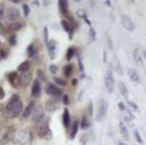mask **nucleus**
<instances>
[{
  "mask_svg": "<svg viewBox=\"0 0 146 145\" xmlns=\"http://www.w3.org/2000/svg\"><path fill=\"white\" fill-rule=\"evenodd\" d=\"M119 90L122 96L125 99H128V88H126V86L124 84V82H119Z\"/></svg>",
  "mask_w": 146,
  "mask_h": 145,
  "instance_id": "25",
  "label": "nucleus"
},
{
  "mask_svg": "<svg viewBox=\"0 0 146 145\" xmlns=\"http://www.w3.org/2000/svg\"><path fill=\"white\" fill-rule=\"evenodd\" d=\"M7 55H8V50L7 49H0V61L1 59H4V58H7Z\"/></svg>",
  "mask_w": 146,
  "mask_h": 145,
  "instance_id": "34",
  "label": "nucleus"
},
{
  "mask_svg": "<svg viewBox=\"0 0 146 145\" xmlns=\"http://www.w3.org/2000/svg\"><path fill=\"white\" fill-rule=\"evenodd\" d=\"M32 79H33V74H32L31 70L25 71V73H21L20 74V82H21V86H28V84L32 82Z\"/></svg>",
  "mask_w": 146,
  "mask_h": 145,
  "instance_id": "10",
  "label": "nucleus"
},
{
  "mask_svg": "<svg viewBox=\"0 0 146 145\" xmlns=\"http://www.w3.org/2000/svg\"><path fill=\"white\" fill-rule=\"evenodd\" d=\"M4 96H5V92H4L3 87H0V100H1V99H4Z\"/></svg>",
  "mask_w": 146,
  "mask_h": 145,
  "instance_id": "42",
  "label": "nucleus"
},
{
  "mask_svg": "<svg viewBox=\"0 0 146 145\" xmlns=\"http://www.w3.org/2000/svg\"><path fill=\"white\" fill-rule=\"evenodd\" d=\"M71 83H72V86H76V83H78V81H76V79H72V82H71Z\"/></svg>",
  "mask_w": 146,
  "mask_h": 145,
  "instance_id": "46",
  "label": "nucleus"
},
{
  "mask_svg": "<svg viewBox=\"0 0 146 145\" xmlns=\"http://www.w3.org/2000/svg\"><path fill=\"white\" fill-rule=\"evenodd\" d=\"M62 120H63V127L67 128L68 125H70V112H68V110H65V111H63Z\"/></svg>",
  "mask_w": 146,
  "mask_h": 145,
  "instance_id": "22",
  "label": "nucleus"
},
{
  "mask_svg": "<svg viewBox=\"0 0 146 145\" xmlns=\"http://www.w3.org/2000/svg\"><path fill=\"white\" fill-rule=\"evenodd\" d=\"M95 37H96V33H95V31H94V28H90V40L94 41Z\"/></svg>",
  "mask_w": 146,
  "mask_h": 145,
  "instance_id": "36",
  "label": "nucleus"
},
{
  "mask_svg": "<svg viewBox=\"0 0 146 145\" xmlns=\"http://www.w3.org/2000/svg\"><path fill=\"white\" fill-rule=\"evenodd\" d=\"M48 50H49V55L51 59L55 58V51H57V42L54 40H49L48 42Z\"/></svg>",
  "mask_w": 146,
  "mask_h": 145,
  "instance_id": "13",
  "label": "nucleus"
},
{
  "mask_svg": "<svg viewBox=\"0 0 146 145\" xmlns=\"http://www.w3.org/2000/svg\"><path fill=\"white\" fill-rule=\"evenodd\" d=\"M57 70H58V67L55 66V65H50V71L53 73V74H55V73H57Z\"/></svg>",
  "mask_w": 146,
  "mask_h": 145,
  "instance_id": "39",
  "label": "nucleus"
},
{
  "mask_svg": "<svg viewBox=\"0 0 146 145\" xmlns=\"http://www.w3.org/2000/svg\"><path fill=\"white\" fill-rule=\"evenodd\" d=\"M37 132H38V136H40L41 138L50 140L51 136H53V133H51L50 128H49V119H45L44 122H40V123H38Z\"/></svg>",
  "mask_w": 146,
  "mask_h": 145,
  "instance_id": "2",
  "label": "nucleus"
},
{
  "mask_svg": "<svg viewBox=\"0 0 146 145\" xmlns=\"http://www.w3.org/2000/svg\"><path fill=\"white\" fill-rule=\"evenodd\" d=\"M5 16H7V19L9 21L15 23V21L20 17V11H19V8H16V7H8L7 12H5Z\"/></svg>",
  "mask_w": 146,
  "mask_h": 145,
  "instance_id": "7",
  "label": "nucleus"
},
{
  "mask_svg": "<svg viewBox=\"0 0 146 145\" xmlns=\"http://www.w3.org/2000/svg\"><path fill=\"white\" fill-rule=\"evenodd\" d=\"M31 116H32V122L36 123V124H38V123L44 119V110H42L41 107H37L33 112H32Z\"/></svg>",
  "mask_w": 146,
  "mask_h": 145,
  "instance_id": "11",
  "label": "nucleus"
},
{
  "mask_svg": "<svg viewBox=\"0 0 146 145\" xmlns=\"http://www.w3.org/2000/svg\"><path fill=\"white\" fill-rule=\"evenodd\" d=\"M21 28H23V24H20V23H12V24H9L8 29H9L11 32H17V31H20Z\"/></svg>",
  "mask_w": 146,
  "mask_h": 145,
  "instance_id": "28",
  "label": "nucleus"
},
{
  "mask_svg": "<svg viewBox=\"0 0 146 145\" xmlns=\"http://www.w3.org/2000/svg\"><path fill=\"white\" fill-rule=\"evenodd\" d=\"M117 145H125V144H124L122 141H117Z\"/></svg>",
  "mask_w": 146,
  "mask_h": 145,
  "instance_id": "48",
  "label": "nucleus"
},
{
  "mask_svg": "<svg viewBox=\"0 0 146 145\" xmlns=\"http://www.w3.org/2000/svg\"><path fill=\"white\" fill-rule=\"evenodd\" d=\"M36 53H37V50H36L34 44H31L28 46V55H29V57H33V55H36Z\"/></svg>",
  "mask_w": 146,
  "mask_h": 145,
  "instance_id": "31",
  "label": "nucleus"
},
{
  "mask_svg": "<svg viewBox=\"0 0 146 145\" xmlns=\"http://www.w3.org/2000/svg\"><path fill=\"white\" fill-rule=\"evenodd\" d=\"M90 125H91V123H90L88 118H87V116H83V119H82V122H80V128L87 129V128H90Z\"/></svg>",
  "mask_w": 146,
  "mask_h": 145,
  "instance_id": "29",
  "label": "nucleus"
},
{
  "mask_svg": "<svg viewBox=\"0 0 146 145\" xmlns=\"http://www.w3.org/2000/svg\"><path fill=\"white\" fill-rule=\"evenodd\" d=\"M107 110H108V103H107V100L102 99V100H100V103H99L98 115H96V120H98V122H102V120H103V118H104V116H106V114H107Z\"/></svg>",
  "mask_w": 146,
  "mask_h": 145,
  "instance_id": "6",
  "label": "nucleus"
},
{
  "mask_svg": "<svg viewBox=\"0 0 146 145\" xmlns=\"http://www.w3.org/2000/svg\"><path fill=\"white\" fill-rule=\"evenodd\" d=\"M13 135H15L13 127H3V128H0V144L8 142Z\"/></svg>",
  "mask_w": 146,
  "mask_h": 145,
  "instance_id": "4",
  "label": "nucleus"
},
{
  "mask_svg": "<svg viewBox=\"0 0 146 145\" xmlns=\"http://www.w3.org/2000/svg\"><path fill=\"white\" fill-rule=\"evenodd\" d=\"M62 98H63V104H66V106H67L68 103H70V100H68V96H67V95H63Z\"/></svg>",
  "mask_w": 146,
  "mask_h": 145,
  "instance_id": "41",
  "label": "nucleus"
},
{
  "mask_svg": "<svg viewBox=\"0 0 146 145\" xmlns=\"http://www.w3.org/2000/svg\"><path fill=\"white\" fill-rule=\"evenodd\" d=\"M0 33H4V28H3V25L0 24Z\"/></svg>",
  "mask_w": 146,
  "mask_h": 145,
  "instance_id": "47",
  "label": "nucleus"
},
{
  "mask_svg": "<svg viewBox=\"0 0 146 145\" xmlns=\"http://www.w3.org/2000/svg\"><path fill=\"white\" fill-rule=\"evenodd\" d=\"M121 23H122V27L125 28L126 31H129V32H133L134 31V24H133V21L130 20L128 16H122V19H121Z\"/></svg>",
  "mask_w": 146,
  "mask_h": 145,
  "instance_id": "12",
  "label": "nucleus"
},
{
  "mask_svg": "<svg viewBox=\"0 0 146 145\" xmlns=\"http://www.w3.org/2000/svg\"><path fill=\"white\" fill-rule=\"evenodd\" d=\"M119 108L121 110V111H125V110H126V107H125V104H124V103H119Z\"/></svg>",
  "mask_w": 146,
  "mask_h": 145,
  "instance_id": "44",
  "label": "nucleus"
},
{
  "mask_svg": "<svg viewBox=\"0 0 146 145\" xmlns=\"http://www.w3.org/2000/svg\"><path fill=\"white\" fill-rule=\"evenodd\" d=\"M133 58H134V61L139 65V66H142V58H141V54H139V50L138 49H134L133 50Z\"/></svg>",
  "mask_w": 146,
  "mask_h": 145,
  "instance_id": "24",
  "label": "nucleus"
},
{
  "mask_svg": "<svg viewBox=\"0 0 146 145\" xmlns=\"http://www.w3.org/2000/svg\"><path fill=\"white\" fill-rule=\"evenodd\" d=\"M0 45H1V42H0Z\"/></svg>",
  "mask_w": 146,
  "mask_h": 145,
  "instance_id": "50",
  "label": "nucleus"
},
{
  "mask_svg": "<svg viewBox=\"0 0 146 145\" xmlns=\"http://www.w3.org/2000/svg\"><path fill=\"white\" fill-rule=\"evenodd\" d=\"M61 25L63 27V29H65V31L68 33V38L71 40V38H72V34H74V28H72V25L68 23L67 20H62L61 21Z\"/></svg>",
  "mask_w": 146,
  "mask_h": 145,
  "instance_id": "15",
  "label": "nucleus"
},
{
  "mask_svg": "<svg viewBox=\"0 0 146 145\" xmlns=\"http://www.w3.org/2000/svg\"><path fill=\"white\" fill-rule=\"evenodd\" d=\"M44 37H45L46 44H48V42H49V38H48V28H45V29H44Z\"/></svg>",
  "mask_w": 146,
  "mask_h": 145,
  "instance_id": "40",
  "label": "nucleus"
},
{
  "mask_svg": "<svg viewBox=\"0 0 146 145\" xmlns=\"http://www.w3.org/2000/svg\"><path fill=\"white\" fill-rule=\"evenodd\" d=\"M120 133L124 137V140H126V141L129 140V132H128V128L125 127L124 123H120Z\"/></svg>",
  "mask_w": 146,
  "mask_h": 145,
  "instance_id": "19",
  "label": "nucleus"
},
{
  "mask_svg": "<svg viewBox=\"0 0 146 145\" xmlns=\"http://www.w3.org/2000/svg\"><path fill=\"white\" fill-rule=\"evenodd\" d=\"M16 138L20 145H31L32 142V132L29 128L21 129L20 132H17Z\"/></svg>",
  "mask_w": 146,
  "mask_h": 145,
  "instance_id": "3",
  "label": "nucleus"
},
{
  "mask_svg": "<svg viewBox=\"0 0 146 145\" xmlns=\"http://www.w3.org/2000/svg\"><path fill=\"white\" fill-rule=\"evenodd\" d=\"M133 135H134V138L137 140V142H138V144H142V138H141V135H139V132L137 131V129H134Z\"/></svg>",
  "mask_w": 146,
  "mask_h": 145,
  "instance_id": "33",
  "label": "nucleus"
},
{
  "mask_svg": "<svg viewBox=\"0 0 146 145\" xmlns=\"http://www.w3.org/2000/svg\"><path fill=\"white\" fill-rule=\"evenodd\" d=\"M45 91H46V94H48V95H51V96H57V98L62 96L61 88L57 87V86H55V84H53V83H48V84H46Z\"/></svg>",
  "mask_w": 146,
  "mask_h": 145,
  "instance_id": "8",
  "label": "nucleus"
},
{
  "mask_svg": "<svg viewBox=\"0 0 146 145\" xmlns=\"http://www.w3.org/2000/svg\"><path fill=\"white\" fill-rule=\"evenodd\" d=\"M7 78H8V82L11 83V86L15 88L20 87L21 86V82H20V74L17 71H11L7 74Z\"/></svg>",
  "mask_w": 146,
  "mask_h": 145,
  "instance_id": "5",
  "label": "nucleus"
},
{
  "mask_svg": "<svg viewBox=\"0 0 146 145\" xmlns=\"http://www.w3.org/2000/svg\"><path fill=\"white\" fill-rule=\"evenodd\" d=\"M78 122H74L72 123V128H71V132H70V138H75L76 136V132H78Z\"/></svg>",
  "mask_w": 146,
  "mask_h": 145,
  "instance_id": "30",
  "label": "nucleus"
},
{
  "mask_svg": "<svg viewBox=\"0 0 146 145\" xmlns=\"http://www.w3.org/2000/svg\"><path fill=\"white\" fill-rule=\"evenodd\" d=\"M23 111V102H21L20 96L19 95H12V98L9 99L5 108V112H4V116L5 118H16L21 114Z\"/></svg>",
  "mask_w": 146,
  "mask_h": 145,
  "instance_id": "1",
  "label": "nucleus"
},
{
  "mask_svg": "<svg viewBox=\"0 0 146 145\" xmlns=\"http://www.w3.org/2000/svg\"><path fill=\"white\" fill-rule=\"evenodd\" d=\"M128 75H129V78L134 83H141V77H139V74L134 69H129V70H128Z\"/></svg>",
  "mask_w": 146,
  "mask_h": 145,
  "instance_id": "17",
  "label": "nucleus"
},
{
  "mask_svg": "<svg viewBox=\"0 0 146 145\" xmlns=\"http://www.w3.org/2000/svg\"><path fill=\"white\" fill-rule=\"evenodd\" d=\"M143 57H145V59H146V51H145V53H143Z\"/></svg>",
  "mask_w": 146,
  "mask_h": 145,
  "instance_id": "49",
  "label": "nucleus"
},
{
  "mask_svg": "<svg viewBox=\"0 0 146 145\" xmlns=\"http://www.w3.org/2000/svg\"><path fill=\"white\" fill-rule=\"evenodd\" d=\"M4 16V12H3V7H0V21H1V19H3Z\"/></svg>",
  "mask_w": 146,
  "mask_h": 145,
  "instance_id": "45",
  "label": "nucleus"
},
{
  "mask_svg": "<svg viewBox=\"0 0 146 145\" xmlns=\"http://www.w3.org/2000/svg\"><path fill=\"white\" fill-rule=\"evenodd\" d=\"M31 70V62L29 61H25L23 62L21 65H19V67H17V71H20V73H25V71Z\"/></svg>",
  "mask_w": 146,
  "mask_h": 145,
  "instance_id": "23",
  "label": "nucleus"
},
{
  "mask_svg": "<svg viewBox=\"0 0 146 145\" xmlns=\"http://www.w3.org/2000/svg\"><path fill=\"white\" fill-rule=\"evenodd\" d=\"M128 103H129V106L133 108V110H136V111H138V107H137V106L134 104V103H132V102H128Z\"/></svg>",
  "mask_w": 146,
  "mask_h": 145,
  "instance_id": "43",
  "label": "nucleus"
},
{
  "mask_svg": "<svg viewBox=\"0 0 146 145\" xmlns=\"http://www.w3.org/2000/svg\"><path fill=\"white\" fill-rule=\"evenodd\" d=\"M33 111H34V102H31V103L28 104V107L24 110V114H23V116H24V118H29Z\"/></svg>",
  "mask_w": 146,
  "mask_h": 145,
  "instance_id": "21",
  "label": "nucleus"
},
{
  "mask_svg": "<svg viewBox=\"0 0 146 145\" xmlns=\"http://www.w3.org/2000/svg\"><path fill=\"white\" fill-rule=\"evenodd\" d=\"M104 84H106V88L108 92H112L113 91V87H115V81H113L112 78V73H111V70L107 71L106 74V79H104Z\"/></svg>",
  "mask_w": 146,
  "mask_h": 145,
  "instance_id": "9",
  "label": "nucleus"
},
{
  "mask_svg": "<svg viewBox=\"0 0 146 145\" xmlns=\"http://www.w3.org/2000/svg\"><path fill=\"white\" fill-rule=\"evenodd\" d=\"M58 4H59V9H61L62 13L68 17V3L67 1H66V0H59Z\"/></svg>",
  "mask_w": 146,
  "mask_h": 145,
  "instance_id": "18",
  "label": "nucleus"
},
{
  "mask_svg": "<svg viewBox=\"0 0 146 145\" xmlns=\"http://www.w3.org/2000/svg\"><path fill=\"white\" fill-rule=\"evenodd\" d=\"M23 9H24V16H28V15H29V7H28L27 4H24V5H23Z\"/></svg>",
  "mask_w": 146,
  "mask_h": 145,
  "instance_id": "38",
  "label": "nucleus"
},
{
  "mask_svg": "<svg viewBox=\"0 0 146 145\" xmlns=\"http://www.w3.org/2000/svg\"><path fill=\"white\" fill-rule=\"evenodd\" d=\"M58 107H59V100H58V99H51V100H49L48 103H46V110H48L49 112L55 111Z\"/></svg>",
  "mask_w": 146,
  "mask_h": 145,
  "instance_id": "16",
  "label": "nucleus"
},
{
  "mask_svg": "<svg viewBox=\"0 0 146 145\" xmlns=\"http://www.w3.org/2000/svg\"><path fill=\"white\" fill-rule=\"evenodd\" d=\"M40 95H41L40 81H33V84H32V96H33V98H38Z\"/></svg>",
  "mask_w": 146,
  "mask_h": 145,
  "instance_id": "14",
  "label": "nucleus"
},
{
  "mask_svg": "<svg viewBox=\"0 0 146 145\" xmlns=\"http://www.w3.org/2000/svg\"><path fill=\"white\" fill-rule=\"evenodd\" d=\"M72 70H74V67H72V65L71 63H67L63 67V74H65V77H71V74H72Z\"/></svg>",
  "mask_w": 146,
  "mask_h": 145,
  "instance_id": "26",
  "label": "nucleus"
},
{
  "mask_svg": "<svg viewBox=\"0 0 146 145\" xmlns=\"http://www.w3.org/2000/svg\"><path fill=\"white\" fill-rule=\"evenodd\" d=\"M113 67H115V71L119 75H122V67H121V65H120V61H119V58L113 57Z\"/></svg>",
  "mask_w": 146,
  "mask_h": 145,
  "instance_id": "20",
  "label": "nucleus"
},
{
  "mask_svg": "<svg viewBox=\"0 0 146 145\" xmlns=\"http://www.w3.org/2000/svg\"><path fill=\"white\" fill-rule=\"evenodd\" d=\"M37 74H38V78H40V79H42V81H45V79H46V77H45V74H44V71H42V70H38Z\"/></svg>",
  "mask_w": 146,
  "mask_h": 145,
  "instance_id": "37",
  "label": "nucleus"
},
{
  "mask_svg": "<svg viewBox=\"0 0 146 145\" xmlns=\"http://www.w3.org/2000/svg\"><path fill=\"white\" fill-rule=\"evenodd\" d=\"M54 82L57 84H59V86H66V84H67L65 79H62V78H54Z\"/></svg>",
  "mask_w": 146,
  "mask_h": 145,
  "instance_id": "35",
  "label": "nucleus"
},
{
  "mask_svg": "<svg viewBox=\"0 0 146 145\" xmlns=\"http://www.w3.org/2000/svg\"><path fill=\"white\" fill-rule=\"evenodd\" d=\"M8 44L11 46H15L16 45V34H11L9 37H8Z\"/></svg>",
  "mask_w": 146,
  "mask_h": 145,
  "instance_id": "32",
  "label": "nucleus"
},
{
  "mask_svg": "<svg viewBox=\"0 0 146 145\" xmlns=\"http://www.w3.org/2000/svg\"><path fill=\"white\" fill-rule=\"evenodd\" d=\"M75 54H76V47H68L67 54H66V59H67V61H71Z\"/></svg>",
  "mask_w": 146,
  "mask_h": 145,
  "instance_id": "27",
  "label": "nucleus"
}]
</instances>
